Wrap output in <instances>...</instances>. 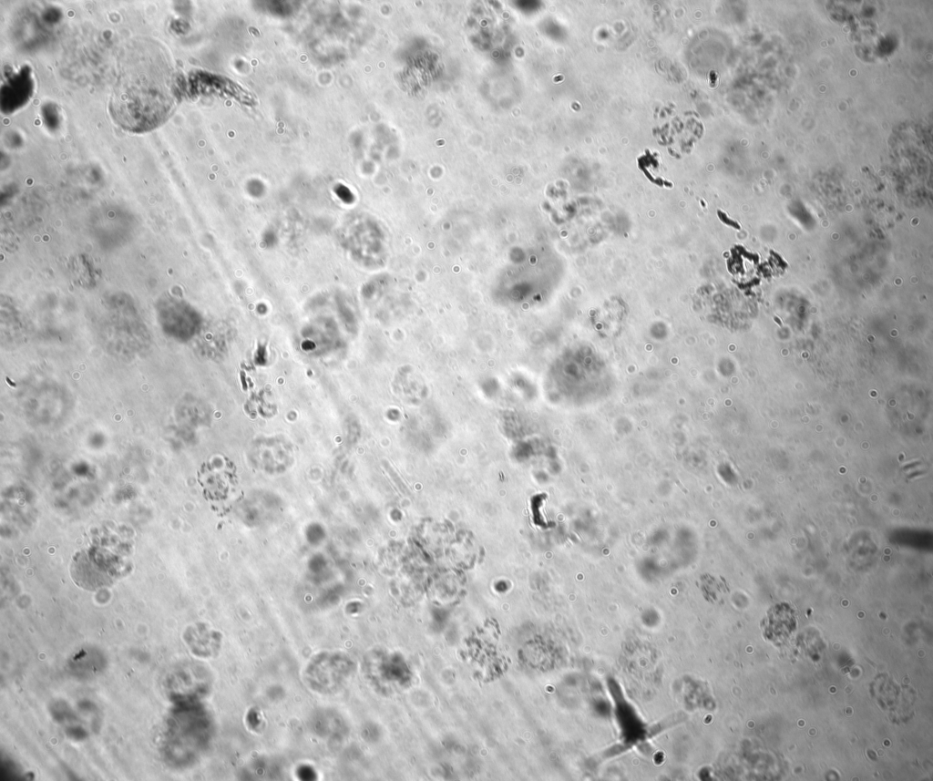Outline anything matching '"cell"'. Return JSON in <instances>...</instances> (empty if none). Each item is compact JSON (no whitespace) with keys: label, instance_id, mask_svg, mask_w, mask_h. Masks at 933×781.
<instances>
[{"label":"cell","instance_id":"cell-1","mask_svg":"<svg viewBox=\"0 0 933 781\" xmlns=\"http://www.w3.org/2000/svg\"><path fill=\"white\" fill-rule=\"evenodd\" d=\"M176 99L175 76L160 48L131 50L121 63L111 102L112 115L123 128L141 131L163 122Z\"/></svg>","mask_w":933,"mask_h":781},{"label":"cell","instance_id":"cell-2","mask_svg":"<svg viewBox=\"0 0 933 781\" xmlns=\"http://www.w3.org/2000/svg\"><path fill=\"white\" fill-rule=\"evenodd\" d=\"M354 669V662L347 653L322 652L308 662L303 671V680L313 692L333 694L345 687Z\"/></svg>","mask_w":933,"mask_h":781}]
</instances>
